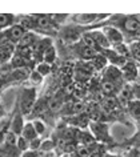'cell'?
<instances>
[{
    "label": "cell",
    "mask_w": 140,
    "mask_h": 157,
    "mask_svg": "<svg viewBox=\"0 0 140 157\" xmlns=\"http://www.w3.org/2000/svg\"><path fill=\"white\" fill-rule=\"evenodd\" d=\"M102 32L104 33V36L107 37V40L110 43L111 47H116L119 44H123L124 36L118 28H115V27H104Z\"/></svg>",
    "instance_id": "7a4b0ae2"
},
{
    "label": "cell",
    "mask_w": 140,
    "mask_h": 157,
    "mask_svg": "<svg viewBox=\"0 0 140 157\" xmlns=\"http://www.w3.org/2000/svg\"><path fill=\"white\" fill-rule=\"evenodd\" d=\"M48 108H49V111H52V112L59 111L61 108V101L59 99H51L48 101Z\"/></svg>",
    "instance_id": "4316f807"
},
{
    "label": "cell",
    "mask_w": 140,
    "mask_h": 157,
    "mask_svg": "<svg viewBox=\"0 0 140 157\" xmlns=\"http://www.w3.org/2000/svg\"><path fill=\"white\" fill-rule=\"evenodd\" d=\"M36 72L40 75L41 77H44V76H48L49 73H51V65L49 64H47V63H44V61H41V63H39V64L36 65Z\"/></svg>",
    "instance_id": "44dd1931"
},
{
    "label": "cell",
    "mask_w": 140,
    "mask_h": 157,
    "mask_svg": "<svg viewBox=\"0 0 140 157\" xmlns=\"http://www.w3.org/2000/svg\"><path fill=\"white\" fill-rule=\"evenodd\" d=\"M91 129H92L93 139L96 137V139H99V140H106L108 137V128L106 124L93 121V123H91Z\"/></svg>",
    "instance_id": "9c48e42d"
},
{
    "label": "cell",
    "mask_w": 140,
    "mask_h": 157,
    "mask_svg": "<svg viewBox=\"0 0 140 157\" xmlns=\"http://www.w3.org/2000/svg\"><path fill=\"white\" fill-rule=\"evenodd\" d=\"M20 157H39V153L36 151H29L28 149V151L23 152Z\"/></svg>",
    "instance_id": "d6a6232c"
},
{
    "label": "cell",
    "mask_w": 140,
    "mask_h": 157,
    "mask_svg": "<svg viewBox=\"0 0 140 157\" xmlns=\"http://www.w3.org/2000/svg\"><path fill=\"white\" fill-rule=\"evenodd\" d=\"M77 52H79V57L83 59V60H92V59L98 55V52H96L95 49H91L85 45H81Z\"/></svg>",
    "instance_id": "2e32d148"
},
{
    "label": "cell",
    "mask_w": 140,
    "mask_h": 157,
    "mask_svg": "<svg viewBox=\"0 0 140 157\" xmlns=\"http://www.w3.org/2000/svg\"><path fill=\"white\" fill-rule=\"evenodd\" d=\"M104 16L107 15H96V13H80V15H73L72 16V20L77 23L80 25H87V24H91L93 21H98L100 19H103Z\"/></svg>",
    "instance_id": "5b68a950"
},
{
    "label": "cell",
    "mask_w": 140,
    "mask_h": 157,
    "mask_svg": "<svg viewBox=\"0 0 140 157\" xmlns=\"http://www.w3.org/2000/svg\"><path fill=\"white\" fill-rule=\"evenodd\" d=\"M36 104V89L24 88L20 93V111L23 115H29Z\"/></svg>",
    "instance_id": "6da1fadb"
},
{
    "label": "cell",
    "mask_w": 140,
    "mask_h": 157,
    "mask_svg": "<svg viewBox=\"0 0 140 157\" xmlns=\"http://www.w3.org/2000/svg\"><path fill=\"white\" fill-rule=\"evenodd\" d=\"M15 15H10V13H0V32L6 31L7 28H10L11 25L15 24Z\"/></svg>",
    "instance_id": "5bb4252c"
},
{
    "label": "cell",
    "mask_w": 140,
    "mask_h": 157,
    "mask_svg": "<svg viewBox=\"0 0 140 157\" xmlns=\"http://www.w3.org/2000/svg\"><path fill=\"white\" fill-rule=\"evenodd\" d=\"M60 36H61L63 40H65L67 43H75L81 37V31H80L79 27L68 25V27H65V28L61 29Z\"/></svg>",
    "instance_id": "277c9868"
},
{
    "label": "cell",
    "mask_w": 140,
    "mask_h": 157,
    "mask_svg": "<svg viewBox=\"0 0 140 157\" xmlns=\"http://www.w3.org/2000/svg\"><path fill=\"white\" fill-rule=\"evenodd\" d=\"M32 125H33L35 131H36V133H37V136H41L43 133L45 132V125H44V123H43V121L35 120V121H32Z\"/></svg>",
    "instance_id": "484cf974"
},
{
    "label": "cell",
    "mask_w": 140,
    "mask_h": 157,
    "mask_svg": "<svg viewBox=\"0 0 140 157\" xmlns=\"http://www.w3.org/2000/svg\"><path fill=\"white\" fill-rule=\"evenodd\" d=\"M41 57H43V61L51 65L52 63L55 61V59H56V49H55V47H53V45H49L48 48L44 51V53H43Z\"/></svg>",
    "instance_id": "d6986e66"
},
{
    "label": "cell",
    "mask_w": 140,
    "mask_h": 157,
    "mask_svg": "<svg viewBox=\"0 0 140 157\" xmlns=\"http://www.w3.org/2000/svg\"><path fill=\"white\" fill-rule=\"evenodd\" d=\"M39 40L37 36L35 35L33 32H29V31H27V32L23 35V37L20 39V41L18 43V48H31L35 43Z\"/></svg>",
    "instance_id": "7c38bea8"
},
{
    "label": "cell",
    "mask_w": 140,
    "mask_h": 157,
    "mask_svg": "<svg viewBox=\"0 0 140 157\" xmlns=\"http://www.w3.org/2000/svg\"><path fill=\"white\" fill-rule=\"evenodd\" d=\"M122 27L124 28V31L128 33H132V35H140V21L138 20L136 17H124V20L122 23Z\"/></svg>",
    "instance_id": "52a82bcc"
},
{
    "label": "cell",
    "mask_w": 140,
    "mask_h": 157,
    "mask_svg": "<svg viewBox=\"0 0 140 157\" xmlns=\"http://www.w3.org/2000/svg\"><path fill=\"white\" fill-rule=\"evenodd\" d=\"M120 100L122 101H131V97H132V91H131V87H128V85H126L124 88H122V91H120Z\"/></svg>",
    "instance_id": "d4e9b609"
},
{
    "label": "cell",
    "mask_w": 140,
    "mask_h": 157,
    "mask_svg": "<svg viewBox=\"0 0 140 157\" xmlns=\"http://www.w3.org/2000/svg\"><path fill=\"white\" fill-rule=\"evenodd\" d=\"M16 149L19 152H25L29 149V143L25 139H23L21 136H18V140H16Z\"/></svg>",
    "instance_id": "603a6c76"
},
{
    "label": "cell",
    "mask_w": 140,
    "mask_h": 157,
    "mask_svg": "<svg viewBox=\"0 0 140 157\" xmlns=\"http://www.w3.org/2000/svg\"><path fill=\"white\" fill-rule=\"evenodd\" d=\"M23 127H24V124H23V117H21V115H16V117H15L14 121L11 123V132L15 133L16 136H20Z\"/></svg>",
    "instance_id": "ac0fdd59"
},
{
    "label": "cell",
    "mask_w": 140,
    "mask_h": 157,
    "mask_svg": "<svg viewBox=\"0 0 140 157\" xmlns=\"http://www.w3.org/2000/svg\"><path fill=\"white\" fill-rule=\"evenodd\" d=\"M32 17L35 25L40 29H51L55 25L51 15H32Z\"/></svg>",
    "instance_id": "8992f818"
},
{
    "label": "cell",
    "mask_w": 140,
    "mask_h": 157,
    "mask_svg": "<svg viewBox=\"0 0 140 157\" xmlns=\"http://www.w3.org/2000/svg\"><path fill=\"white\" fill-rule=\"evenodd\" d=\"M107 59L103 56V55H100V53H98L95 57L91 60V65H92V68L93 69H98V71H100V69H103V68H106V65H107Z\"/></svg>",
    "instance_id": "ffe728a7"
},
{
    "label": "cell",
    "mask_w": 140,
    "mask_h": 157,
    "mask_svg": "<svg viewBox=\"0 0 140 157\" xmlns=\"http://www.w3.org/2000/svg\"><path fill=\"white\" fill-rule=\"evenodd\" d=\"M89 33H91V36L93 37V40H95L99 51H104V49L111 48L110 43H108L107 37L104 36V33L102 32V31H89Z\"/></svg>",
    "instance_id": "30bf717a"
},
{
    "label": "cell",
    "mask_w": 140,
    "mask_h": 157,
    "mask_svg": "<svg viewBox=\"0 0 140 157\" xmlns=\"http://www.w3.org/2000/svg\"><path fill=\"white\" fill-rule=\"evenodd\" d=\"M120 71H122L123 77L128 81H134L138 77V68H136V65L132 61H127L126 65L123 68H120Z\"/></svg>",
    "instance_id": "8fae6325"
},
{
    "label": "cell",
    "mask_w": 140,
    "mask_h": 157,
    "mask_svg": "<svg viewBox=\"0 0 140 157\" xmlns=\"http://www.w3.org/2000/svg\"><path fill=\"white\" fill-rule=\"evenodd\" d=\"M128 111H130V115L135 119V121H138V124H140V100L130 101Z\"/></svg>",
    "instance_id": "9a60e30c"
},
{
    "label": "cell",
    "mask_w": 140,
    "mask_h": 157,
    "mask_svg": "<svg viewBox=\"0 0 140 157\" xmlns=\"http://www.w3.org/2000/svg\"><path fill=\"white\" fill-rule=\"evenodd\" d=\"M116 91V87L114 84L108 83V81H103L102 83V92L104 93L106 96H112Z\"/></svg>",
    "instance_id": "7402d4cb"
},
{
    "label": "cell",
    "mask_w": 140,
    "mask_h": 157,
    "mask_svg": "<svg viewBox=\"0 0 140 157\" xmlns=\"http://www.w3.org/2000/svg\"><path fill=\"white\" fill-rule=\"evenodd\" d=\"M23 139H25L28 143H31L32 140H35V139H37V133H36V131H35V128H33V125H32V123H27L24 127H23V129H21V135H20Z\"/></svg>",
    "instance_id": "4fadbf2b"
},
{
    "label": "cell",
    "mask_w": 140,
    "mask_h": 157,
    "mask_svg": "<svg viewBox=\"0 0 140 157\" xmlns=\"http://www.w3.org/2000/svg\"><path fill=\"white\" fill-rule=\"evenodd\" d=\"M138 157H140V155H139V156H138Z\"/></svg>",
    "instance_id": "e575fe53"
},
{
    "label": "cell",
    "mask_w": 140,
    "mask_h": 157,
    "mask_svg": "<svg viewBox=\"0 0 140 157\" xmlns=\"http://www.w3.org/2000/svg\"><path fill=\"white\" fill-rule=\"evenodd\" d=\"M29 80H31V83L32 84H35V85H37V84H40L41 83V80H43V77L40 76V75H39L36 71H32V72H29Z\"/></svg>",
    "instance_id": "83f0119b"
},
{
    "label": "cell",
    "mask_w": 140,
    "mask_h": 157,
    "mask_svg": "<svg viewBox=\"0 0 140 157\" xmlns=\"http://www.w3.org/2000/svg\"><path fill=\"white\" fill-rule=\"evenodd\" d=\"M53 148H55V144H53V141H51V140L41 141V145H40V149H41V151L48 152V151H52Z\"/></svg>",
    "instance_id": "f546056e"
},
{
    "label": "cell",
    "mask_w": 140,
    "mask_h": 157,
    "mask_svg": "<svg viewBox=\"0 0 140 157\" xmlns=\"http://www.w3.org/2000/svg\"><path fill=\"white\" fill-rule=\"evenodd\" d=\"M114 51L116 53L119 55V56H122V57H128L131 55V52H130V48H128L127 45H124V44H119V45H116V47H114Z\"/></svg>",
    "instance_id": "cb8c5ba5"
},
{
    "label": "cell",
    "mask_w": 140,
    "mask_h": 157,
    "mask_svg": "<svg viewBox=\"0 0 140 157\" xmlns=\"http://www.w3.org/2000/svg\"><path fill=\"white\" fill-rule=\"evenodd\" d=\"M40 145H41V140H40V137H37V139H35L29 143V151L37 152V149H40Z\"/></svg>",
    "instance_id": "4dcf8cb0"
},
{
    "label": "cell",
    "mask_w": 140,
    "mask_h": 157,
    "mask_svg": "<svg viewBox=\"0 0 140 157\" xmlns=\"http://www.w3.org/2000/svg\"><path fill=\"white\" fill-rule=\"evenodd\" d=\"M71 112L73 115H79V113L84 112V104L81 101H76V103L72 104V108H71Z\"/></svg>",
    "instance_id": "f1b7e54d"
},
{
    "label": "cell",
    "mask_w": 140,
    "mask_h": 157,
    "mask_svg": "<svg viewBox=\"0 0 140 157\" xmlns=\"http://www.w3.org/2000/svg\"><path fill=\"white\" fill-rule=\"evenodd\" d=\"M130 52L132 53V56H134L135 59L140 60V44H134V45H132V48H131Z\"/></svg>",
    "instance_id": "1f68e13d"
},
{
    "label": "cell",
    "mask_w": 140,
    "mask_h": 157,
    "mask_svg": "<svg viewBox=\"0 0 140 157\" xmlns=\"http://www.w3.org/2000/svg\"><path fill=\"white\" fill-rule=\"evenodd\" d=\"M104 157H120V156H115V155H106Z\"/></svg>",
    "instance_id": "836d02e7"
},
{
    "label": "cell",
    "mask_w": 140,
    "mask_h": 157,
    "mask_svg": "<svg viewBox=\"0 0 140 157\" xmlns=\"http://www.w3.org/2000/svg\"><path fill=\"white\" fill-rule=\"evenodd\" d=\"M123 80V75H122V71L118 67H107L106 71H104V81H108V83L114 84L116 87V84L120 83Z\"/></svg>",
    "instance_id": "3957f363"
},
{
    "label": "cell",
    "mask_w": 140,
    "mask_h": 157,
    "mask_svg": "<svg viewBox=\"0 0 140 157\" xmlns=\"http://www.w3.org/2000/svg\"><path fill=\"white\" fill-rule=\"evenodd\" d=\"M29 76V71L28 68H19V69H14L11 73L10 78H12L15 81H20V80H25Z\"/></svg>",
    "instance_id": "e0dca14e"
},
{
    "label": "cell",
    "mask_w": 140,
    "mask_h": 157,
    "mask_svg": "<svg viewBox=\"0 0 140 157\" xmlns=\"http://www.w3.org/2000/svg\"><path fill=\"white\" fill-rule=\"evenodd\" d=\"M15 51H16V48L11 43H6V44L0 45V65L6 64L7 61H11V59L15 55Z\"/></svg>",
    "instance_id": "ba28073f"
}]
</instances>
